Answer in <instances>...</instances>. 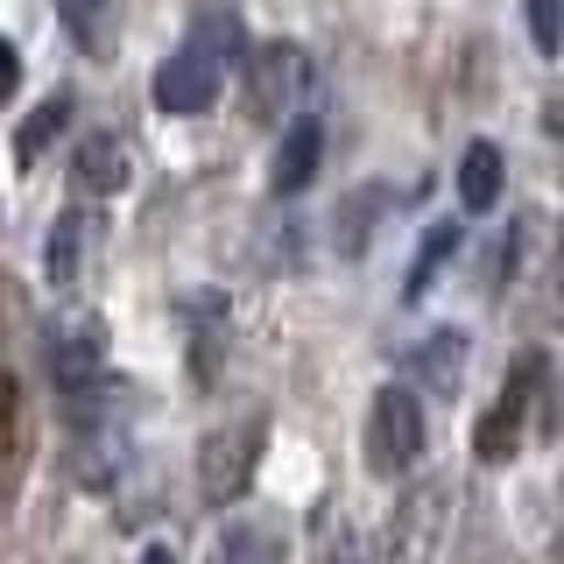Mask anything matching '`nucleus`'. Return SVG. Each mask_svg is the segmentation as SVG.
<instances>
[{
	"mask_svg": "<svg viewBox=\"0 0 564 564\" xmlns=\"http://www.w3.org/2000/svg\"><path fill=\"white\" fill-rule=\"evenodd\" d=\"M317 155H325V128L304 113L290 134H282V149H275V170H269V191L275 198H296V191L317 176Z\"/></svg>",
	"mask_w": 564,
	"mask_h": 564,
	"instance_id": "nucleus-11",
	"label": "nucleus"
},
{
	"mask_svg": "<svg viewBox=\"0 0 564 564\" xmlns=\"http://www.w3.org/2000/svg\"><path fill=\"white\" fill-rule=\"evenodd\" d=\"M557 395H564V388H557ZM551 431H557V437H564V402H557V410H551Z\"/></svg>",
	"mask_w": 564,
	"mask_h": 564,
	"instance_id": "nucleus-23",
	"label": "nucleus"
},
{
	"mask_svg": "<svg viewBox=\"0 0 564 564\" xmlns=\"http://www.w3.org/2000/svg\"><path fill=\"white\" fill-rule=\"evenodd\" d=\"M466 360H473V346H466V332H458V325L423 332V339L410 346V388H416V395L452 402L458 388H466Z\"/></svg>",
	"mask_w": 564,
	"mask_h": 564,
	"instance_id": "nucleus-8",
	"label": "nucleus"
},
{
	"mask_svg": "<svg viewBox=\"0 0 564 564\" xmlns=\"http://www.w3.org/2000/svg\"><path fill=\"white\" fill-rule=\"evenodd\" d=\"M522 14H529L536 50H543V57H557V50H564V0H522Z\"/></svg>",
	"mask_w": 564,
	"mask_h": 564,
	"instance_id": "nucleus-18",
	"label": "nucleus"
},
{
	"mask_svg": "<svg viewBox=\"0 0 564 564\" xmlns=\"http://www.w3.org/2000/svg\"><path fill=\"white\" fill-rule=\"evenodd\" d=\"M551 128L564 134V85H557V93H551Z\"/></svg>",
	"mask_w": 564,
	"mask_h": 564,
	"instance_id": "nucleus-22",
	"label": "nucleus"
},
{
	"mask_svg": "<svg viewBox=\"0 0 564 564\" xmlns=\"http://www.w3.org/2000/svg\"><path fill=\"white\" fill-rule=\"evenodd\" d=\"M57 14H64L70 43L106 57V43H113V0H57Z\"/></svg>",
	"mask_w": 564,
	"mask_h": 564,
	"instance_id": "nucleus-17",
	"label": "nucleus"
},
{
	"mask_svg": "<svg viewBox=\"0 0 564 564\" xmlns=\"http://www.w3.org/2000/svg\"><path fill=\"white\" fill-rule=\"evenodd\" d=\"M134 564H176V557H170V551H163V543H149V551H141V557H134Z\"/></svg>",
	"mask_w": 564,
	"mask_h": 564,
	"instance_id": "nucleus-21",
	"label": "nucleus"
},
{
	"mask_svg": "<svg viewBox=\"0 0 564 564\" xmlns=\"http://www.w3.org/2000/svg\"><path fill=\"white\" fill-rule=\"evenodd\" d=\"M501 184H508V155L494 141H466V155H458V205L494 212L501 205Z\"/></svg>",
	"mask_w": 564,
	"mask_h": 564,
	"instance_id": "nucleus-12",
	"label": "nucleus"
},
{
	"mask_svg": "<svg viewBox=\"0 0 564 564\" xmlns=\"http://www.w3.org/2000/svg\"><path fill=\"white\" fill-rule=\"evenodd\" d=\"M50 381H57L64 402L106 381V317L99 311H64L50 325Z\"/></svg>",
	"mask_w": 564,
	"mask_h": 564,
	"instance_id": "nucleus-6",
	"label": "nucleus"
},
{
	"mask_svg": "<svg viewBox=\"0 0 564 564\" xmlns=\"http://www.w3.org/2000/svg\"><path fill=\"white\" fill-rule=\"evenodd\" d=\"M423 437H431V423H423V395L402 381L375 388V402H367V473L375 480H410L416 458H423Z\"/></svg>",
	"mask_w": 564,
	"mask_h": 564,
	"instance_id": "nucleus-2",
	"label": "nucleus"
},
{
	"mask_svg": "<svg viewBox=\"0 0 564 564\" xmlns=\"http://www.w3.org/2000/svg\"><path fill=\"white\" fill-rule=\"evenodd\" d=\"M458 240H466V226H431L423 234V247H416V261H410V275H402V304H416L423 290L437 282V269L458 254Z\"/></svg>",
	"mask_w": 564,
	"mask_h": 564,
	"instance_id": "nucleus-15",
	"label": "nucleus"
},
{
	"mask_svg": "<svg viewBox=\"0 0 564 564\" xmlns=\"http://www.w3.org/2000/svg\"><path fill=\"white\" fill-rule=\"evenodd\" d=\"M70 184H78L85 198H120V191L134 184V149L120 134H85L78 149H70Z\"/></svg>",
	"mask_w": 564,
	"mask_h": 564,
	"instance_id": "nucleus-9",
	"label": "nucleus"
},
{
	"mask_svg": "<svg viewBox=\"0 0 564 564\" xmlns=\"http://www.w3.org/2000/svg\"><path fill=\"white\" fill-rule=\"evenodd\" d=\"M14 437H22V381L0 367V466L14 458Z\"/></svg>",
	"mask_w": 564,
	"mask_h": 564,
	"instance_id": "nucleus-19",
	"label": "nucleus"
},
{
	"mask_svg": "<svg viewBox=\"0 0 564 564\" xmlns=\"http://www.w3.org/2000/svg\"><path fill=\"white\" fill-rule=\"evenodd\" d=\"M557 557H564V536H557Z\"/></svg>",
	"mask_w": 564,
	"mask_h": 564,
	"instance_id": "nucleus-24",
	"label": "nucleus"
},
{
	"mask_svg": "<svg viewBox=\"0 0 564 564\" xmlns=\"http://www.w3.org/2000/svg\"><path fill=\"white\" fill-rule=\"evenodd\" d=\"M543 388H551V360H543L536 346L516 352L508 360V381H501V395H494V410L473 423V458L480 466H508V458L522 452V437H529V416H536V402H543Z\"/></svg>",
	"mask_w": 564,
	"mask_h": 564,
	"instance_id": "nucleus-1",
	"label": "nucleus"
},
{
	"mask_svg": "<svg viewBox=\"0 0 564 564\" xmlns=\"http://www.w3.org/2000/svg\"><path fill=\"white\" fill-rule=\"evenodd\" d=\"M452 487L445 480H423L402 494V508H395V522L381 529V564H431L437 557V543H445V522H452Z\"/></svg>",
	"mask_w": 564,
	"mask_h": 564,
	"instance_id": "nucleus-5",
	"label": "nucleus"
},
{
	"mask_svg": "<svg viewBox=\"0 0 564 564\" xmlns=\"http://www.w3.org/2000/svg\"><path fill=\"white\" fill-rule=\"evenodd\" d=\"M290 557V543H282V522L269 516H240L219 529V543H212V564H282Z\"/></svg>",
	"mask_w": 564,
	"mask_h": 564,
	"instance_id": "nucleus-10",
	"label": "nucleus"
},
{
	"mask_svg": "<svg viewBox=\"0 0 564 564\" xmlns=\"http://www.w3.org/2000/svg\"><path fill=\"white\" fill-rule=\"evenodd\" d=\"M14 85H22V50H14L8 35H0V106L14 99Z\"/></svg>",
	"mask_w": 564,
	"mask_h": 564,
	"instance_id": "nucleus-20",
	"label": "nucleus"
},
{
	"mask_svg": "<svg viewBox=\"0 0 564 564\" xmlns=\"http://www.w3.org/2000/svg\"><path fill=\"white\" fill-rule=\"evenodd\" d=\"M93 212H64L57 226H50V247H43V275L57 282V290H70L78 282V269H85V254H93Z\"/></svg>",
	"mask_w": 564,
	"mask_h": 564,
	"instance_id": "nucleus-13",
	"label": "nucleus"
},
{
	"mask_svg": "<svg viewBox=\"0 0 564 564\" xmlns=\"http://www.w3.org/2000/svg\"><path fill=\"white\" fill-rule=\"evenodd\" d=\"M261 452H269V416H261V410L219 423V431H205V445H198V494H205V508H234L240 494L254 487Z\"/></svg>",
	"mask_w": 564,
	"mask_h": 564,
	"instance_id": "nucleus-3",
	"label": "nucleus"
},
{
	"mask_svg": "<svg viewBox=\"0 0 564 564\" xmlns=\"http://www.w3.org/2000/svg\"><path fill=\"white\" fill-rule=\"evenodd\" d=\"M191 43L212 50L219 64H234V57L247 64V29H240V14L219 8V0H205V8H198V22H191Z\"/></svg>",
	"mask_w": 564,
	"mask_h": 564,
	"instance_id": "nucleus-16",
	"label": "nucleus"
},
{
	"mask_svg": "<svg viewBox=\"0 0 564 564\" xmlns=\"http://www.w3.org/2000/svg\"><path fill=\"white\" fill-rule=\"evenodd\" d=\"M70 113H78V106H70V93H50L43 106H35V113L22 120V128H14V163L22 170H35L50 155V141H57L64 128H70Z\"/></svg>",
	"mask_w": 564,
	"mask_h": 564,
	"instance_id": "nucleus-14",
	"label": "nucleus"
},
{
	"mask_svg": "<svg viewBox=\"0 0 564 564\" xmlns=\"http://www.w3.org/2000/svg\"><path fill=\"white\" fill-rule=\"evenodd\" d=\"M240 70H247V120L275 128L296 113V93H304V50L296 43H261Z\"/></svg>",
	"mask_w": 564,
	"mask_h": 564,
	"instance_id": "nucleus-7",
	"label": "nucleus"
},
{
	"mask_svg": "<svg viewBox=\"0 0 564 564\" xmlns=\"http://www.w3.org/2000/svg\"><path fill=\"white\" fill-rule=\"evenodd\" d=\"M149 93H155V113L198 120V113H212V106H219V93H226V64L184 35V43H176L170 57L155 64V85H149Z\"/></svg>",
	"mask_w": 564,
	"mask_h": 564,
	"instance_id": "nucleus-4",
	"label": "nucleus"
}]
</instances>
